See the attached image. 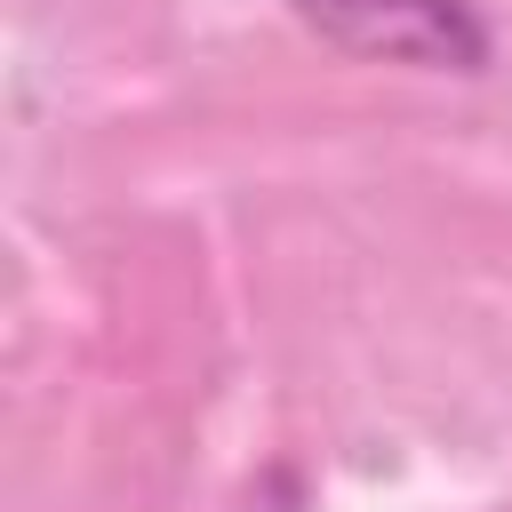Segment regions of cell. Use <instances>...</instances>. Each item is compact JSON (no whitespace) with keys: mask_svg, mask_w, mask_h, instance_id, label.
Wrapping results in <instances>:
<instances>
[{"mask_svg":"<svg viewBox=\"0 0 512 512\" xmlns=\"http://www.w3.org/2000/svg\"><path fill=\"white\" fill-rule=\"evenodd\" d=\"M328 48L408 72H488L496 40L472 0H288Z\"/></svg>","mask_w":512,"mask_h":512,"instance_id":"1","label":"cell"}]
</instances>
